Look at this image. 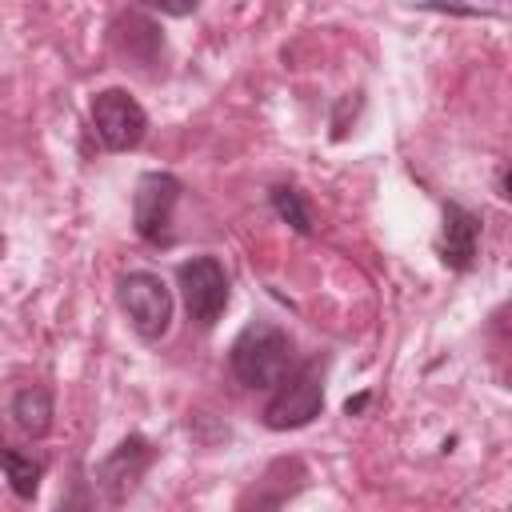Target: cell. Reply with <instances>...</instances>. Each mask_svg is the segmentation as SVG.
I'll return each mask as SVG.
<instances>
[{
    "label": "cell",
    "instance_id": "obj_10",
    "mask_svg": "<svg viewBox=\"0 0 512 512\" xmlns=\"http://www.w3.org/2000/svg\"><path fill=\"white\" fill-rule=\"evenodd\" d=\"M0 468H4V476H8V484H12V492H16L20 500H32V496H36L40 476H44V464H40V460H32V456H24V452L0 444Z\"/></svg>",
    "mask_w": 512,
    "mask_h": 512
},
{
    "label": "cell",
    "instance_id": "obj_8",
    "mask_svg": "<svg viewBox=\"0 0 512 512\" xmlns=\"http://www.w3.org/2000/svg\"><path fill=\"white\" fill-rule=\"evenodd\" d=\"M476 236H480V224L468 208L460 204H448L444 208V228H440V260L456 272L472 268L476 260Z\"/></svg>",
    "mask_w": 512,
    "mask_h": 512
},
{
    "label": "cell",
    "instance_id": "obj_9",
    "mask_svg": "<svg viewBox=\"0 0 512 512\" xmlns=\"http://www.w3.org/2000/svg\"><path fill=\"white\" fill-rule=\"evenodd\" d=\"M12 416H16V424L28 432V436H48V428H52V416H56V408H52V392L44 388V384H28V388H20L16 396H12Z\"/></svg>",
    "mask_w": 512,
    "mask_h": 512
},
{
    "label": "cell",
    "instance_id": "obj_12",
    "mask_svg": "<svg viewBox=\"0 0 512 512\" xmlns=\"http://www.w3.org/2000/svg\"><path fill=\"white\" fill-rule=\"evenodd\" d=\"M56 512H92V496H88V488H84V480L76 476L72 480V492L60 500V508Z\"/></svg>",
    "mask_w": 512,
    "mask_h": 512
},
{
    "label": "cell",
    "instance_id": "obj_5",
    "mask_svg": "<svg viewBox=\"0 0 512 512\" xmlns=\"http://www.w3.org/2000/svg\"><path fill=\"white\" fill-rule=\"evenodd\" d=\"M92 132L108 152H128L144 140L148 116L124 88H104L92 100Z\"/></svg>",
    "mask_w": 512,
    "mask_h": 512
},
{
    "label": "cell",
    "instance_id": "obj_3",
    "mask_svg": "<svg viewBox=\"0 0 512 512\" xmlns=\"http://www.w3.org/2000/svg\"><path fill=\"white\" fill-rule=\"evenodd\" d=\"M176 284H180V296H184V308L188 316L200 324V328H212L228 304V272L216 256H192L176 268Z\"/></svg>",
    "mask_w": 512,
    "mask_h": 512
},
{
    "label": "cell",
    "instance_id": "obj_1",
    "mask_svg": "<svg viewBox=\"0 0 512 512\" xmlns=\"http://www.w3.org/2000/svg\"><path fill=\"white\" fill-rule=\"evenodd\" d=\"M292 360H296V348H292L288 332L276 324H264V320L248 324L236 336L232 356H228V364L244 388H276L292 372Z\"/></svg>",
    "mask_w": 512,
    "mask_h": 512
},
{
    "label": "cell",
    "instance_id": "obj_11",
    "mask_svg": "<svg viewBox=\"0 0 512 512\" xmlns=\"http://www.w3.org/2000/svg\"><path fill=\"white\" fill-rule=\"evenodd\" d=\"M272 208H276V216L288 220L296 232H312V212H308V204H304V196H300L296 188L276 184V188H272Z\"/></svg>",
    "mask_w": 512,
    "mask_h": 512
},
{
    "label": "cell",
    "instance_id": "obj_6",
    "mask_svg": "<svg viewBox=\"0 0 512 512\" xmlns=\"http://www.w3.org/2000/svg\"><path fill=\"white\" fill-rule=\"evenodd\" d=\"M180 200V180L168 172H144L136 180L132 192V224L140 232V240L148 244H164L168 228H172V208Z\"/></svg>",
    "mask_w": 512,
    "mask_h": 512
},
{
    "label": "cell",
    "instance_id": "obj_4",
    "mask_svg": "<svg viewBox=\"0 0 512 512\" xmlns=\"http://www.w3.org/2000/svg\"><path fill=\"white\" fill-rule=\"evenodd\" d=\"M120 308L144 340H160L172 324V292L156 272H128L120 280Z\"/></svg>",
    "mask_w": 512,
    "mask_h": 512
},
{
    "label": "cell",
    "instance_id": "obj_2",
    "mask_svg": "<svg viewBox=\"0 0 512 512\" xmlns=\"http://www.w3.org/2000/svg\"><path fill=\"white\" fill-rule=\"evenodd\" d=\"M320 408H324V360H308L276 384V396L264 408V424L276 432L300 428L312 416H320Z\"/></svg>",
    "mask_w": 512,
    "mask_h": 512
},
{
    "label": "cell",
    "instance_id": "obj_7",
    "mask_svg": "<svg viewBox=\"0 0 512 512\" xmlns=\"http://www.w3.org/2000/svg\"><path fill=\"white\" fill-rule=\"evenodd\" d=\"M148 460H152V448H148V440H140V436H128L104 464H100V472H96V484L108 492V500L112 504H120L132 488H136V480L144 476V468H148Z\"/></svg>",
    "mask_w": 512,
    "mask_h": 512
}]
</instances>
